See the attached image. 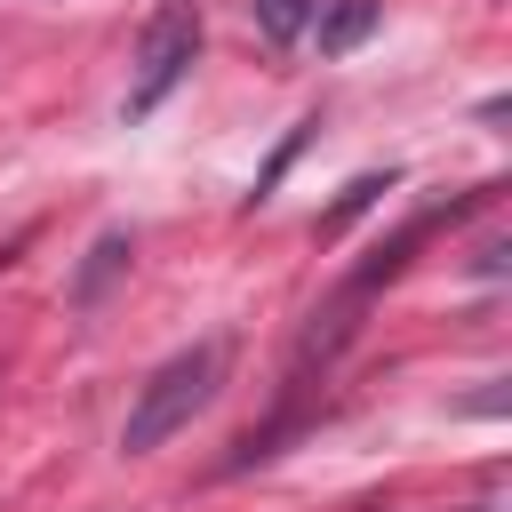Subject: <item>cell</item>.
Here are the masks:
<instances>
[{
  "instance_id": "8992f818",
  "label": "cell",
  "mask_w": 512,
  "mask_h": 512,
  "mask_svg": "<svg viewBox=\"0 0 512 512\" xmlns=\"http://www.w3.org/2000/svg\"><path fill=\"white\" fill-rule=\"evenodd\" d=\"M248 16H256V32H264L272 48H288V40H304V32H312L320 0H248Z\"/></svg>"
},
{
  "instance_id": "277c9868",
  "label": "cell",
  "mask_w": 512,
  "mask_h": 512,
  "mask_svg": "<svg viewBox=\"0 0 512 512\" xmlns=\"http://www.w3.org/2000/svg\"><path fill=\"white\" fill-rule=\"evenodd\" d=\"M376 0H328V16H312V32H320V56H352L368 32H376Z\"/></svg>"
},
{
  "instance_id": "6da1fadb",
  "label": "cell",
  "mask_w": 512,
  "mask_h": 512,
  "mask_svg": "<svg viewBox=\"0 0 512 512\" xmlns=\"http://www.w3.org/2000/svg\"><path fill=\"white\" fill-rule=\"evenodd\" d=\"M216 384H224V344H216V336L168 352V360L136 384V408H128V424H120V448H128V456H152L160 440H176V432L216 400Z\"/></svg>"
},
{
  "instance_id": "7a4b0ae2",
  "label": "cell",
  "mask_w": 512,
  "mask_h": 512,
  "mask_svg": "<svg viewBox=\"0 0 512 512\" xmlns=\"http://www.w3.org/2000/svg\"><path fill=\"white\" fill-rule=\"evenodd\" d=\"M192 56H200V0H160L152 24H144V40H136V72H128V104L120 112L128 120H152L184 88Z\"/></svg>"
},
{
  "instance_id": "52a82bcc",
  "label": "cell",
  "mask_w": 512,
  "mask_h": 512,
  "mask_svg": "<svg viewBox=\"0 0 512 512\" xmlns=\"http://www.w3.org/2000/svg\"><path fill=\"white\" fill-rule=\"evenodd\" d=\"M504 264H512V240L496 232V240H488V248L472 256V272H480V280H504Z\"/></svg>"
},
{
  "instance_id": "5b68a950",
  "label": "cell",
  "mask_w": 512,
  "mask_h": 512,
  "mask_svg": "<svg viewBox=\"0 0 512 512\" xmlns=\"http://www.w3.org/2000/svg\"><path fill=\"white\" fill-rule=\"evenodd\" d=\"M392 184H400V176H392V168H384V176H352V184H344V192H336V208H328V216H320V224H312V232H320V240H336V232H344V224H352V216H368V208H376V200H384V192H392Z\"/></svg>"
},
{
  "instance_id": "3957f363",
  "label": "cell",
  "mask_w": 512,
  "mask_h": 512,
  "mask_svg": "<svg viewBox=\"0 0 512 512\" xmlns=\"http://www.w3.org/2000/svg\"><path fill=\"white\" fill-rule=\"evenodd\" d=\"M128 256H136V240H128L120 224H112V232H96V240H88V256H80V272H72V304H80V312H88V304H104V288L128 272Z\"/></svg>"
}]
</instances>
